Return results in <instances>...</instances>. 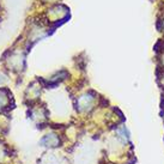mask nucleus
Wrapping results in <instances>:
<instances>
[{"label": "nucleus", "instance_id": "nucleus-1", "mask_svg": "<svg viewBox=\"0 0 164 164\" xmlns=\"http://www.w3.org/2000/svg\"><path fill=\"white\" fill-rule=\"evenodd\" d=\"M41 144L42 145H46V146H58L59 144V138L55 135V134H47L42 140H41Z\"/></svg>", "mask_w": 164, "mask_h": 164}]
</instances>
